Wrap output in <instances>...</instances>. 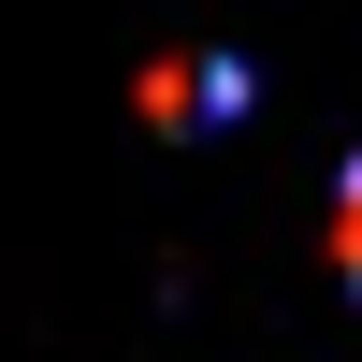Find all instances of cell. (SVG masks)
Masks as SVG:
<instances>
[{
	"mask_svg": "<svg viewBox=\"0 0 362 362\" xmlns=\"http://www.w3.org/2000/svg\"><path fill=\"white\" fill-rule=\"evenodd\" d=\"M247 102V73L232 58H189V73H145V116H174V131H203V116H232Z\"/></svg>",
	"mask_w": 362,
	"mask_h": 362,
	"instance_id": "1",
	"label": "cell"
},
{
	"mask_svg": "<svg viewBox=\"0 0 362 362\" xmlns=\"http://www.w3.org/2000/svg\"><path fill=\"white\" fill-rule=\"evenodd\" d=\"M334 247H348V290H362V160H348V189H334Z\"/></svg>",
	"mask_w": 362,
	"mask_h": 362,
	"instance_id": "2",
	"label": "cell"
}]
</instances>
